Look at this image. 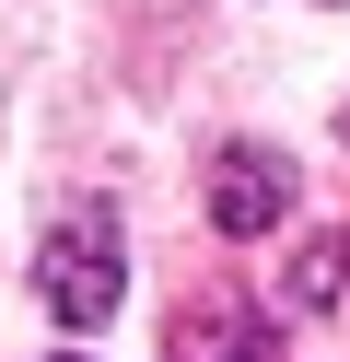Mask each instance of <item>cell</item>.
<instances>
[{"label":"cell","mask_w":350,"mask_h":362,"mask_svg":"<svg viewBox=\"0 0 350 362\" xmlns=\"http://www.w3.org/2000/svg\"><path fill=\"white\" fill-rule=\"evenodd\" d=\"M59 362H82V351H59Z\"/></svg>","instance_id":"cell-3"},{"label":"cell","mask_w":350,"mask_h":362,"mask_svg":"<svg viewBox=\"0 0 350 362\" xmlns=\"http://www.w3.org/2000/svg\"><path fill=\"white\" fill-rule=\"evenodd\" d=\"M280 211H292V164L257 152V141H233L222 164H210V222H222V234H269Z\"/></svg>","instance_id":"cell-2"},{"label":"cell","mask_w":350,"mask_h":362,"mask_svg":"<svg viewBox=\"0 0 350 362\" xmlns=\"http://www.w3.org/2000/svg\"><path fill=\"white\" fill-rule=\"evenodd\" d=\"M35 281H47V315H59V327H105V315H117V292H129L117 222H105V211H59V234H47Z\"/></svg>","instance_id":"cell-1"}]
</instances>
